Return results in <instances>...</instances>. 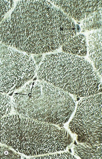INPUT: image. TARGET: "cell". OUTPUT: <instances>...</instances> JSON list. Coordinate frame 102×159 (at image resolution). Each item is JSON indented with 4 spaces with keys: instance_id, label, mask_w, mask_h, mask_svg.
Returning a JSON list of instances; mask_svg holds the SVG:
<instances>
[{
    "instance_id": "obj_1",
    "label": "cell",
    "mask_w": 102,
    "mask_h": 159,
    "mask_svg": "<svg viewBox=\"0 0 102 159\" xmlns=\"http://www.w3.org/2000/svg\"><path fill=\"white\" fill-rule=\"evenodd\" d=\"M76 34L72 19L49 0L18 1L1 22V43L30 54L53 52Z\"/></svg>"
},
{
    "instance_id": "obj_13",
    "label": "cell",
    "mask_w": 102,
    "mask_h": 159,
    "mask_svg": "<svg viewBox=\"0 0 102 159\" xmlns=\"http://www.w3.org/2000/svg\"><path fill=\"white\" fill-rule=\"evenodd\" d=\"M15 5L13 0H0V22L4 18L6 15L12 10Z\"/></svg>"
},
{
    "instance_id": "obj_8",
    "label": "cell",
    "mask_w": 102,
    "mask_h": 159,
    "mask_svg": "<svg viewBox=\"0 0 102 159\" xmlns=\"http://www.w3.org/2000/svg\"><path fill=\"white\" fill-rule=\"evenodd\" d=\"M89 57L97 73L102 75V33H93L88 37Z\"/></svg>"
},
{
    "instance_id": "obj_2",
    "label": "cell",
    "mask_w": 102,
    "mask_h": 159,
    "mask_svg": "<svg viewBox=\"0 0 102 159\" xmlns=\"http://www.w3.org/2000/svg\"><path fill=\"white\" fill-rule=\"evenodd\" d=\"M68 131L54 125L9 114L0 119V142L27 156L66 150L72 143Z\"/></svg>"
},
{
    "instance_id": "obj_5",
    "label": "cell",
    "mask_w": 102,
    "mask_h": 159,
    "mask_svg": "<svg viewBox=\"0 0 102 159\" xmlns=\"http://www.w3.org/2000/svg\"><path fill=\"white\" fill-rule=\"evenodd\" d=\"M102 93L83 98L69 125L80 143L102 144Z\"/></svg>"
},
{
    "instance_id": "obj_9",
    "label": "cell",
    "mask_w": 102,
    "mask_h": 159,
    "mask_svg": "<svg viewBox=\"0 0 102 159\" xmlns=\"http://www.w3.org/2000/svg\"><path fill=\"white\" fill-rule=\"evenodd\" d=\"M61 47L63 52L79 57H84L87 54L85 37L82 34L76 35Z\"/></svg>"
},
{
    "instance_id": "obj_14",
    "label": "cell",
    "mask_w": 102,
    "mask_h": 159,
    "mask_svg": "<svg viewBox=\"0 0 102 159\" xmlns=\"http://www.w3.org/2000/svg\"><path fill=\"white\" fill-rule=\"evenodd\" d=\"M30 159H77V158L68 152L50 154L44 155L35 156Z\"/></svg>"
},
{
    "instance_id": "obj_12",
    "label": "cell",
    "mask_w": 102,
    "mask_h": 159,
    "mask_svg": "<svg viewBox=\"0 0 102 159\" xmlns=\"http://www.w3.org/2000/svg\"><path fill=\"white\" fill-rule=\"evenodd\" d=\"M12 109L10 97L7 94L0 93V119L9 115Z\"/></svg>"
},
{
    "instance_id": "obj_4",
    "label": "cell",
    "mask_w": 102,
    "mask_h": 159,
    "mask_svg": "<svg viewBox=\"0 0 102 159\" xmlns=\"http://www.w3.org/2000/svg\"><path fill=\"white\" fill-rule=\"evenodd\" d=\"M38 80L69 94L85 97L101 92L100 80L83 58L64 52L46 55L37 71Z\"/></svg>"
},
{
    "instance_id": "obj_7",
    "label": "cell",
    "mask_w": 102,
    "mask_h": 159,
    "mask_svg": "<svg viewBox=\"0 0 102 159\" xmlns=\"http://www.w3.org/2000/svg\"><path fill=\"white\" fill-rule=\"evenodd\" d=\"M72 19L81 21L102 7V0H49Z\"/></svg>"
},
{
    "instance_id": "obj_3",
    "label": "cell",
    "mask_w": 102,
    "mask_h": 159,
    "mask_svg": "<svg viewBox=\"0 0 102 159\" xmlns=\"http://www.w3.org/2000/svg\"><path fill=\"white\" fill-rule=\"evenodd\" d=\"M15 93L14 112L21 116L61 126L73 112L75 104L67 92L44 81H30Z\"/></svg>"
},
{
    "instance_id": "obj_15",
    "label": "cell",
    "mask_w": 102,
    "mask_h": 159,
    "mask_svg": "<svg viewBox=\"0 0 102 159\" xmlns=\"http://www.w3.org/2000/svg\"><path fill=\"white\" fill-rule=\"evenodd\" d=\"M23 157L18 153L4 146H0V159H20Z\"/></svg>"
},
{
    "instance_id": "obj_16",
    "label": "cell",
    "mask_w": 102,
    "mask_h": 159,
    "mask_svg": "<svg viewBox=\"0 0 102 159\" xmlns=\"http://www.w3.org/2000/svg\"><path fill=\"white\" fill-rule=\"evenodd\" d=\"M33 56V59L36 66H39L41 63L44 58V55L42 54H34Z\"/></svg>"
},
{
    "instance_id": "obj_11",
    "label": "cell",
    "mask_w": 102,
    "mask_h": 159,
    "mask_svg": "<svg viewBox=\"0 0 102 159\" xmlns=\"http://www.w3.org/2000/svg\"><path fill=\"white\" fill-rule=\"evenodd\" d=\"M82 23L85 29L90 31L102 29V15L100 13H95L86 18Z\"/></svg>"
},
{
    "instance_id": "obj_6",
    "label": "cell",
    "mask_w": 102,
    "mask_h": 159,
    "mask_svg": "<svg viewBox=\"0 0 102 159\" xmlns=\"http://www.w3.org/2000/svg\"><path fill=\"white\" fill-rule=\"evenodd\" d=\"M36 66L31 56L9 47L0 49V93L16 91L34 78Z\"/></svg>"
},
{
    "instance_id": "obj_10",
    "label": "cell",
    "mask_w": 102,
    "mask_h": 159,
    "mask_svg": "<svg viewBox=\"0 0 102 159\" xmlns=\"http://www.w3.org/2000/svg\"><path fill=\"white\" fill-rule=\"evenodd\" d=\"M75 155L81 159H102V144L92 146L80 143L73 148Z\"/></svg>"
}]
</instances>
